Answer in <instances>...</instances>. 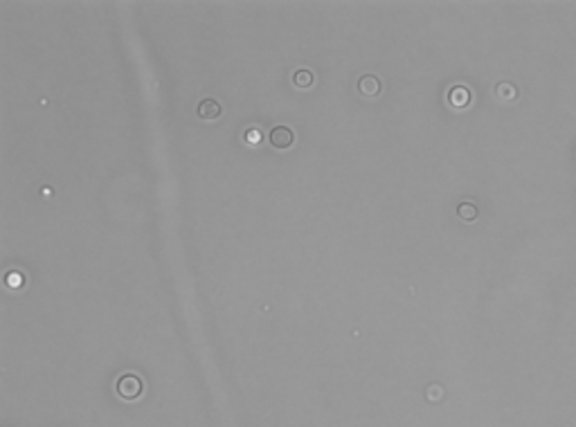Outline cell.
Segmentation results:
<instances>
[{
  "mask_svg": "<svg viewBox=\"0 0 576 427\" xmlns=\"http://www.w3.org/2000/svg\"><path fill=\"white\" fill-rule=\"evenodd\" d=\"M117 391L122 398H137L142 391V382L140 378L131 376V373H126V376H122L117 380Z\"/></svg>",
  "mask_w": 576,
  "mask_h": 427,
  "instance_id": "obj_1",
  "label": "cell"
},
{
  "mask_svg": "<svg viewBox=\"0 0 576 427\" xmlns=\"http://www.w3.org/2000/svg\"><path fill=\"white\" fill-rule=\"evenodd\" d=\"M293 130L288 128V126H275V128L270 130V144L277 148H288L293 144Z\"/></svg>",
  "mask_w": 576,
  "mask_h": 427,
  "instance_id": "obj_2",
  "label": "cell"
},
{
  "mask_svg": "<svg viewBox=\"0 0 576 427\" xmlns=\"http://www.w3.org/2000/svg\"><path fill=\"white\" fill-rule=\"evenodd\" d=\"M196 112H198V117H203V119H214V117L221 115V103L214 101V99H203V101L198 103V108H196Z\"/></svg>",
  "mask_w": 576,
  "mask_h": 427,
  "instance_id": "obj_3",
  "label": "cell"
},
{
  "mask_svg": "<svg viewBox=\"0 0 576 427\" xmlns=\"http://www.w3.org/2000/svg\"><path fill=\"white\" fill-rule=\"evenodd\" d=\"M358 90L363 94H376L378 90H381V81L372 74H365V76H360V81H358Z\"/></svg>",
  "mask_w": 576,
  "mask_h": 427,
  "instance_id": "obj_4",
  "label": "cell"
},
{
  "mask_svg": "<svg viewBox=\"0 0 576 427\" xmlns=\"http://www.w3.org/2000/svg\"><path fill=\"white\" fill-rule=\"evenodd\" d=\"M448 97H450V101H453L455 106H466V103L471 101V92H468L466 88H455Z\"/></svg>",
  "mask_w": 576,
  "mask_h": 427,
  "instance_id": "obj_5",
  "label": "cell"
},
{
  "mask_svg": "<svg viewBox=\"0 0 576 427\" xmlns=\"http://www.w3.org/2000/svg\"><path fill=\"white\" fill-rule=\"evenodd\" d=\"M293 83H295L297 88H309V85L313 83V74H311L309 70H297L295 74H293Z\"/></svg>",
  "mask_w": 576,
  "mask_h": 427,
  "instance_id": "obj_6",
  "label": "cell"
},
{
  "mask_svg": "<svg viewBox=\"0 0 576 427\" xmlns=\"http://www.w3.org/2000/svg\"><path fill=\"white\" fill-rule=\"evenodd\" d=\"M243 139L248 144H259V142H261V130H259L257 126H250V128H245Z\"/></svg>",
  "mask_w": 576,
  "mask_h": 427,
  "instance_id": "obj_7",
  "label": "cell"
},
{
  "mask_svg": "<svg viewBox=\"0 0 576 427\" xmlns=\"http://www.w3.org/2000/svg\"><path fill=\"white\" fill-rule=\"evenodd\" d=\"M475 214H477V211H475V207H473V205H466V202L459 205V216H462V218L471 220V218H475Z\"/></svg>",
  "mask_w": 576,
  "mask_h": 427,
  "instance_id": "obj_8",
  "label": "cell"
},
{
  "mask_svg": "<svg viewBox=\"0 0 576 427\" xmlns=\"http://www.w3.org/2000/svg\"><path fill=\"white\" fill-rule=\"evenodd\" d=\"M7 281H14V286H11V288H20V286H23V277H20V274H18V277H16V274H9V277H7Z\"/></svg>",
  "mask_w": 576,
  "mask_h": 427,
  "instance_id": "obj_9",
  "label": "cell"
}]
</instances>
